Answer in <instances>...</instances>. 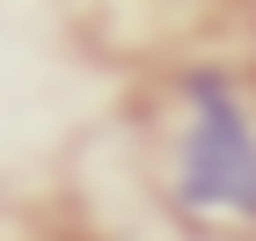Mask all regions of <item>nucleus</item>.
<instances>
[{
  "label": "nucleus",
  "mask_w": 256,
  "mask_h": 241,
  "mask_svg": "<svg viewBox=\"0 0 256 241\" xmlns=\"http://www.w3.org/2000/svg\"><path fill=\"white\" fill-rule=\"evenodd\" d=\"M154 190L183 234L256 241V88L242 73L190 66L176 80Z\"/></svg>",
  "instance_id": "f257e3e1"
}]
</instances>
